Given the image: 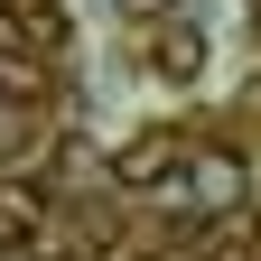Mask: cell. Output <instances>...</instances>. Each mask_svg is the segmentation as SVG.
Instances as JSON below:
<instances>
[{"label":"cell","instance_id":"obj_1","mask_svg":"<svg viewBox=\"0 0 261 261\" xmlns=\"http://www.w3.org/2000/svg\"><path fill=\"white\" fill-rule=\"evenodd\" d=\"M177 196L205 205V215H233L243 196H252V168H243L233 149H187V159H177Z\"/></svg>","mask_w":261,"mask_h":261},{"label":"cell","instance_id":"obj_2","mask_svg":"<svg viewBox=\"0 0 261 261\" xmlns=\"http://www.w3.org/2000/svg\"><path fill=\"white\" fill-rule=\"evenodd\" d=\"M177 159H187V140H177V130H140V140H121L112 149V177L121 187H177Z\"/></svg>","mask_w":261,"mask_h":261},{"label":"cell","instance_id":"obj_3","mask_svg":"<svg viewBox=\"0 0 261 261\" xmlns=\"http://www.w3.org/2000/svg\"><path fill=\"white\" fill-rule=\"evenodd\" d=\"M38 224H47V196L28 187V177H10V187H0V243H28Z\"/></svg>","mask_w":261,"mask_h":261},{"label":"cell","instance_id":"obj_4","mask_svg":"<svg viewBox=\"0 0 261 261\" xmlns=\"http://www.w3.org/2000/svg\"><path fill=\"white\" fill-rule=\"evenodd\" d=\"M196 65H205V38H196V28L177 19L168 38H159V75H168V84H196Z\"/></svg>","mask_w":261,"mask_h":261},{"label":"cell","instance_id":"obj_5","mask_svg":"<svg viewBox=\"0 0 261 261\" xmlns=\"http://www.w3.org/2000/svg\"><path fill=\"white\" fill-rule=\"evenodd\" d=\"M19 19H28V38H38V47H65V19L47 10V0H28V10H19Z\"/></svg>","mask_w":261,"mask_h":261},{"label":"cell","instance_id":"obj_6","mask_svg":"<svg viewBox=\"0 0 261 261\" xmlns=\"http://www.w3.org/2000/svg\"><path fill=\"white\" fill-rule=\"evenodd\" d=\"M168 10H177V0H121V19H130V28H140V19H168Z\"/></svg>","mask_w":261,"mask_h":261},{"label":"cell","instance_id":"obj_7","mask_svg":"<svg viewBox=\"0 0 261 261\" xmlns=\"http://www.w3.org/2000/svg\"><path fill=\"white\" fill-rule=\"evenodd\" d=\"M0 261H19V243H0Z\"/></svg>","mask_w":261,"mask_h":261}]
</instances>
